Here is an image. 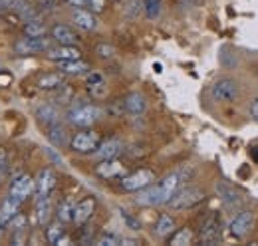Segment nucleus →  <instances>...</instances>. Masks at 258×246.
I'll return each instance as SVG.
<instances>
[{
    "label": "nucleus",
    "instance_id": "1",
    "mask_svg": "<svg viewBox=\"0 0 258 246\" xmlns=\"http://www.w3.org/2000/svg\"><path fill=\"white\" fill-rule=\"evenodd\" d=\"M103 115V109L97 107V105H92V103H82L78 107H72L68 111V121L76 127H90L96 121L101 119Z\"/></svg>",
    "mask_w": 258,
    "mask_h": 246
},
{
    "label": "nucleus",
    "instance_id": "2",
    "mask_svg": "<svg viewBox=\"0 0 258 246\" xmlns=\"http://www.w3.org/2000/svg\"><path fill=\"white\" fill-rule=\"evenodd\" d=\"M205 201V193L201 189H195V187H181L175 197L169 201V207L175 209V211H185V209H193L199 203Z\"/></svg>",
    "mask_w": 258,
    "mask_h": 246
},
{
    "label": "nucleus",
    "instance_id": "3",
    "mask_svg": "<svg viewBox=\"0 0 258 246\" xmlns=\"http://www.w3.org/2000/svg\"><path fill=\"white\" fill-rule=\"evenodd\" d=\"M101 143V137L99 133L94 129H84V131H78L72 139H70V147L76 151V153H94Z\"/></svg>",
    "mask_w": 258,
    "mask_h": 246
},
{
    "label": "nucleus",
    "instance_id": "4",
    "mask_svg": "<svg viewBox=\"0 0 258 246\" xmlns=\"http://www.w3.org/2000/svg\"><path fill=\"white\" fill-rule=\"evenodd\" d=\"M50 48H52V42L46 36H26V38H22L14 44V50L20 56L42 54V52H48Z\"/></svg>",
    "mask_w": 258,
    "mask_h": 246
},
{
    "label": "nucleus",
    "instance_id": "5",
    "mask_svg": "<svg viewBox=\"0 0 258 246\" xmlns=\"http://www.w3.org/2000/svg\"><path fill=\"white\" fill-rule=\"evenodd\" d=\"M211 95L217 99V101H223V103H230L234 101L238 95H240V88H238V82L232 80V78H221L213 84L211 88Z\"/></svg>",
    "mask_w": 258,
    "mask_h": 246
},
{
    "label": "nucleus",
    "instance_id": "6",
    "mask_svg": "<svg viewBox=\"0 0 258 246\" xmlns=\"http://www.w3.org/2000/svg\"><path fill=\"white\" fill-rule=\"evenodd\" d=\"M153 181H155V173L151 169H137V171L121 177V189L129 191V193H137Z\"/></svg>",
    "mask_w": 258,
    "mask_h": 246
},
{
    "label": "nucleus",
    "instance_id": "7",
    "mask_svg": "<svg viewBox=\"0 0 258 246\" xmlns=\"http://www.w3.org/2000/svg\"><path fill=\"white\" fill-rule=\"evenodd\" d=\"M34 191H36V181H34L32 177H28V175H20V177H16V179L10 183L8 195L14 197L16 201L24 203Z\"/></svg>",
    "mask_w": 258,
    "mask_h": 246
},
{
    "label": "nucleus",
    "instance_id": "8",
    "mask_svg": "<svg viewBox=\"0 0 258 246\" xmlns=\"http://www.w3.org/2000/svg\"><path fill=\"white\" fill-rule=\"evenodd\" d=\"M252 224H254V213H252V211H242V213H238V215L230 220L228 230H230L232 236L244 238V236L250 232Z\"/></svg>",
    "mask_w": 258,
    "mask_h": 246
},
{
    "label": "nucleus",
    "instance_id": "9",
    "mask_svg": "<svg viewBox=\"0 0 258 246\" xmlns=\"http://www.w3.org/2000/svg\"><path fill=\"white\" fill-rule=\"evenodd\" d=\"M121 153H123V141L117 139V137H111V139L101 141L99 147L92 155L97 161H107V159H117Z\"/></svg>",
    "mask_w": 258,
    "mask_h": 246
},
{
    "label": "nucleus",
    "instance_id": "10",
    "mask_svg": "<svg viewBox=\"0 0 258 246\" xmlns=\"http://www.w3.org/2000/svg\"><path fill=\"white\" fill-rule=\"evenodd\" d=\"M135 203H137V205H141V207H159V205H165L159 184L151 183V184H147L145 189L137 191Z\"/></svg>",
    "mask_w": 258,
    "mask_h": 246
},
{
    "label": "nucleus",
    "instance_id": "11",
    "mask_svg": "<svg viewBox=\"0 0 258 246\" xmlns=\"http://www.w3.org/2000/svg\"><path fill=\"white\" fill-rule=\"evenodd\" d=\"M94 213H96V199H94V197H86V199H82L80 203H76L72 222H74L76 226H84V224L94 216Z\"/></svg>",
    "mask_w": 258,
    "mask_h": 246
},
{
    "label": "nucleus",
    "instance_id": "12",
    "mask_svg": "<svg viewBox=\"0 0 258 246\" xmlns=\"http://www.w3.org/2000/svg\"><path fill=\"white\" fill-rule=\"evenodd\" d=\"M219 240H221V218L217 215H211L201 228V242L203 244H217Z\"/></svg>",
    "mask_w": 258,
    "mask_h": 246
},
{
    "label": "nucleus",
    "instance_id": "13",
    "mask_svg": "<svg viewBox=\"0 0 258 246\" xmlns=\"http://www.w3.org/2000/svg\"><path fill=\"white\" fill-rule=\"evenodd\" d=\"M96 175L101 179H117L125 175V165L119 163L117 159H107V161H99L96 167Z\"/></svg>",
    "mask_w": 258,
    "mask_h": 246
},
{
    "label": "nucleus",
    "instance_id": "14",
    "mask_svg": "<svg viewBox=\"0 0 258 246\" xmlns=\"http://www.w3.org/2000/svg\"><path fill=\"white\" fill-rule=\"evenodd\" d=\"M36 86L38 90H44V92L62 90V86H66V74L64 72H48L36 80Z\"/></svg>",
    "mask_w": 258,
    "mask_h": 246
},
{
    "label": "nucleus",
    "instance_id": "15",
    "mask_svg": "<svg viewBox=\"0 0 258 246\" xmlns=\"http://www.w3.org/2000/svg\"><path fill=\"white\" fill-rule=\"evenodd\" d=\"M72 22L84 32H92L97 28V18L96 14L88 8H76L72 12Z\"/></svg>",
    "mask_w": 258,
    "mask_h": 246
},
{
    "label": "nucleus",
    "instance_id": "16",
    "mask_svg": "<svg viewBox=\"0 0 258 246\" xmlns=\"http://www.w3.org/2000/svg\"><path fill=\"white\" fill-rule=\"evenodd\" d=\"M36 220L40 226H48L52 218V201L50 195H36Z\"/></svg>",
    "mask_w": 258,
    "mask_h": 246
},
{
    "label": "nucleus",
    "instance_id": "17",
    "mask_svg": "<svg viewBox=\"0 0 258 246\" xmlns=\"http://www.w3.org/2000/svg\"><path fill=\"white\" fill-rule=\"evenodd\" d=\"M46 54H48L50 60L54 61H70L82 58V52L76 46H60V44H58V48H50Z\"/></svg>",
    "mask_w": 258,
    "mask_h": 246
},
{
    "label": "nucleus",
    "instance_id": "18",
    "mask_svg": "<svg viewBox=\"0 0 258 246\" xmlns=\"http://www.w3.org/2000/svg\"><path fill=\"white\" fill-rule=\"evenodd\" d=\"M52 38H54V42L56 44H60V46H76L78 44V34L72 30L70 26H66V24H56L54 28H52Z\"/></svg>",
    "mask_w": 258,
    "mask_h": 246
},
{
    "label": "nucleus",
    "instance_id": "19",
    "mask_svg": "<svg viewBox=\"0 0 258 246\" xmlns=\"http://www.w3.org/2000/svg\"><path fill=\"white\" fill-rule=\"evenodd\" d=\"M56 187V173L52 169H42L36 177V195H50Z\"/></svg>",
    "mask_w": 258,
    "mask_h": 246
},
{
    "label": "nucleus",
    "instance_id": "20",
    "mask_svg": "<svg viewBox=\"0 0 258 246\" xmlns=\"http://www.w3.org/2000/svg\"><path fill=\"white\" fill-rule=\"evenodd\" d=\"M20 205H22V203H20V201H16V199H14V197H10V195L2 201V205H0V226H8V222L18 215Z\"/></svg>",
    "mask_w": 258,
    "mask_h": 246
},
{
    "label": "nucleus",
    "instance_id": "21",
    "mask_svg": "<svg viewBox=\"0 0 258 246\" xmlns=\"http://www.w3.org/2000/svg\"><path fill=\"white\" fill-rule=\"evenodd\" d=\"M123 105H125V113L129 115H141L147 107V101H145V95L139 92H131L123 99Z\"/></svg>",
    "mask_w": 258,
    "mask_h": 246
},
{
    "label": "nucleus",
    "instance_id": "22",
    "mask_svg": "<svg viewBox=\"0 0 258 246\" xmlns=\"http://www.w3.org/2000/svg\"><path fill=\"white\" fill-rule=\"evenodd\" d=\"M36 119L50 127V125L60 123V111H58L56 105H52V103H44V105H40V107L36 109Z\"/></svg>",
    "mask_w": 258,
    "mask_h": 246
},
{
    "label": "nucleus",
    "instance_id": "23",
    "mask_svg": "<svg viewBox=\"0 0 258 246\" xmlns=\"http://www.w3.org/2000/svg\"><path fill=\"white\" fill-rule=\"evenodd\" d=\"M48 139H50V143H52L54 147H66V145H70V135H68L64 125H60V123L50 125V129H48Z\"/></svg>",
    "mask_w": 258,
    "mask_h": 246
},
{
    "label": "nucleus",
    "instance_id": "24",
    "mask_svg": "<svg viewBox=\"0 0 258 246\" xmlns=\"http://www.w3.org/2000/svg\"><path fill=\"white\" fill-rule=\"evenodd\" d=\"M46 240L50 244H64L66 242V230L62 220L60 222H52L46 226Z\"/></svg>",
    "mask_w": 258,
    "mask_h": 246
},
{
    "label": "nucleus",
    "instance_id": "25",
    "mask_svg": "<svg viewBox=\"0 0 258 246\" xmlns=\"http://www.w3.org/2000/svg\"><path fill=\"white\" fill-rule=\"evenodd\" d=\"M58 64H60V70L64 72L66 76H82V74L90 72V66L86 61H82V58L70 61H58Z\"/></svg>",
    "mask_w": 258,
    "mask_h": 246
},
{
    "label": "nucleus",
    "instance_id": "26",
    "mask_svg": "<svg viewBox=\"0 0 258 246\" xmlns=\"http://www.w3.org/2000/svg\"><path fill=\"white\" fill-rule=\"evenodd\" d=\"M175 220L171 215H161L157 218V224H155V234L159 238H169L173 232H175Z\"/></svg>",
    "mask_w": 258,
    "mask_h": 246
},
{
    "label": "nucleus",
    "instance_id": "27",
    "mask_svg": "<svg viewBox=\"0 0 258 246\" xmlns=\"http://www.w3.org/2000/svg\"><path fill=\"white\" fill-rule=\"evenodd\" d=\"M217 193H219V197L223 199V203H225L226 207H234V205L240 203L238 193H236L232 187H228V184H225V183L217 184Z\"/></svg>",
    "mask_w": 258,
    "mask_h": 246
},
{
    "label": "nucleus",
    "instance_id": "28",
    "mask_svg": "<svg viewBox=\"0 0 258 246\" xmlns=\"http://www.w3.org/2000/svg\"><path fill=\"white\" fill-rule=\"evenodd\" d=\"M163 0H143V12L149 20H155L161 16Z\"/></svg>",
    "mask_w": 258,
    "mask_h": 246
},
{
    "label": "nucleus",
    "instance_id": "29",
    "mask_svg": "<svg viewBox=\"0 0 258 246\" xmlns=\"http://www.w3.org/2000/svg\"><path fill=\"white\" fill-rule=\"evenodd\" d=\"M193 242V232L191 228H181V230H175L171 234V244L173 246H185Z\"/></svg>",
    "mask_w": 258,
    "mask_h": 246
},
{
    "label": "nucleus",
    "instance_id": "30",
    "mask_svg": "<svg viewBox=\"0 0 258 246\" xmlns=\"http://www.w3.org/2000/svg\"><path fill=\"white\" fill-rule=\"evenodd\" d=\"M24 34H26V36H46V26H44V22H40L38 18L26 20V24H24Z\"/></svg>",
    "mask_w": 258,
    "mask_h": 246
},
{
    "label": "nucleus",
    "instance_id": "31",
    "mask_svg": "<svg viewBox=\"0 0 258 246\" xmlns=\"http://www.w3.org/2000/svg\"><path fill=\"white\" fill-rule=\"evenodd\" d=\"M74 203L70 201V199H66L64 203L58 207V218L62 220V222H70L72 218H74Z\"/></svg>",
    "mask_w": 258,
    "mask_h": 246
},
{
    "label": "nucleus",
    "instance_id": "32",
    "mask_svg": "<svg viewBox=\"0 0 258 246\" xmlns=\"http://www.w3.org/2000/svg\"><path fill=\"white\" fill-rule=\"evenodd\" d=\"M121 242H123V240H121L117 234H111V232H103L96 240V244H99V246H117V244H121Z\"/></svg>",
    "mask_w": 258,
    "mask_h": 246
},
{
    "label": "nucleus",
    "instance_id": "33",
    "mask_svg": "<svg viewBox=\"0 0 258 246\" xmlns=\"http://www.w3.org/2000/svg\"><path fill=\"white\" fill-rule=\"evenodd\" d=\"M96 54L99 56V58H103V60H109V58H113L115 48L109 46V44H99V46L96 48Z\"/></svg>",
    "mask_w": 258,
    "mask_h": 246
},
{
    "label": "nucleus",
    "instance_id": "34",
    "mask_svg": "<svg viewBox=\"0 0 258 246\" xmlns=\"http://www.w3.org/2000/svg\"><path fill=\"white\" fill-rule=\"evenodd\" d=\"M8 175V155L4 149H0V181H4Z\"/></svg>",
    "mask_w": 258,
    "mask_h": 246
},
{
    "label": "nucleus",
    "instance_id": "35",
    "mask_svg": "<svg viewBox=\"0 0 258 246\" xmlns=\"http://www.w3.org/2000/svg\"><path fill=\"white\" fill-rule=\"evenodd\" d=\"M119 215H121V218L125 220V224H127L131 230H139L141 228V224H139V220L137 218H133V216L129 215L127 211H119Z\"/></svg>",
    "mask_w": 258,
    "mask_h": 246
},
{
    "label": "nucleus",
    "instance_id": "36",
    "mask_svg": "<svg viewBox=\"0 0 258 246\" xmlns=\"http://www.w3.org/2000/svg\"><path fill=\"white\" fill-rule=\"evenodd\" d=\"M24 224H26V216H20V215H16L8 222V226H10L12 232H14V230H24Z\"/></svg>",
    "mask_w": 258,
    "mask_h": 246
},
{
    "label": "nucleus",
    "instance_id": "37",
    "mask_svg": "<svg viewBox=\"0 0 258 246\" xmlns=\"http://www.w3.org/2000/svg\"><path fill=\"white\" fill-rule=\"evenodd\" d=\"M88 10H92L94 14H99V12H103V8H105V0H88V6H86Z\"/></svg>",
    "mask_w": 258,
    "mask_h": 246
},
{
    "label": "nucleus",
    "instance_id": "38",
    "mask_svg": "<svg viewBox=\"0 0 258 246\" xmlns=\"http://www.w3.org/2000/svg\"><path fill=\"white\" fill-rule=\"evenodd\" d=\"M90 92H92L94 97H105V93H107L105 82H101V84H97V86H90Z\"/></svg>",
    "mask_w": 258,
    "mask_h": 246
},
{
    "label": "nucleus",
    "instance_id": "39",
    "mask_svg": "<svg viewBox=\"0 0 258 246\" xmlns=\"http://www.w3.org/2000/svg\"><path fill=\"white\" fill-rule=\"evenodd\" d=\"M86 82H88V88H90V86H97V84L103 82V76H101L99 72H92V74H88V80H86Z\"/></svg>",
    "mask_w": 258,
    "mask_h": 246
},
{
    "label": "nucleus",
    "instance_id": "40",
    "mask_svg": "<svg viewBox=\"0 0 258 246\" xmlns=\"http://www.w3.org/2000/svg\"><path fill=\"white\" fill-rule=\"evenodd\" d=\"M62 90H64V92L60 93V95H58V103H68V101H70V97H72V90H70V88H62Z\"/></svg>",
    "mask_w": 258,
    "mask_h": 246
},
{
    "label": "nucleus",
    "instance_id": "41",
    "mask_svg": "<svg viewBox=\"0 0 258 246\" xmlns=\"http://www.w3.org/2000/svg\"><path fill=\"white\" fill-rule=\"evenodd\" d=\"M74 8H86L88 6V0H68Z\"/></svg>",
    "mask_w": 258,
    "mask_h": 246
},
{
    "label": "nucleus",
    "instance_id": "42",
    "mask_svg": "<svg viewBox=\"0 0 258 246\" xmlns=\"http://www.w3.org/2000/svg\"><path fill=\"white\" fill-rule=\"evenodd\" d=\"M250 115L258 121V97L252 101V105H250Z\"/></svg>",
    "mask_w": 258,
    "mask_h": 246
},
{
    "label": "nucleus",
    "instance_id": "43",
    "mask_svg": "<svg viewBox=\"0 0 258 246\" xmlns=\"http://www.w3.org/2000/svg\"><path fill=\"white\" fill-rule=\"evenodd\" d=\"M42 6H46V8H52V6H56V0H38Z\"/></svg>",
    "mask_w": 258,
    "mask_h": 246
}]
</instances>
